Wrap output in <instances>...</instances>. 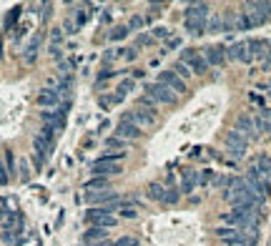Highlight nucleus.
<instances>
[{
	"label": "nucleus",
	"mask_w": 271,
	"mask_h": 246,
	"mask_svg": "<svg viewBox=\"0 0 271 246\" xmlns=\"http://www.w3.org/2000/svg\"><path fill=\"white\" fill-rule=\"evenodd\" d=\"M146 96L156 103V106H173L176 101H178V96L173 93V91H168L163 83H158V80H153V83H148L146 86Z\"/></svg>",
	"instance_id": "1"
},
{
	"label": "nucleus",
	"mask_w": 271,
	"mask_h": 246,
	"mask_svg": "<svg viewBox=\"0 0 271 246\" xmlns=\"http://www.w3.org/2000/svg\"><path fill=\"white\" fill-rule=\"evenodd\" d=\"M223 148H226V153H229L231 158H236V161H239V158H244V156H246L249 141H246L239 131H234V128H231V131L226 133V138H223Z\"/></svg>",
	"instance_id": "2"
},
{
	"label": "nucleus",
	"mask_w": 271,
	"mask_h": 246,
	"mask_svg": "<svg viewBox=\"0 0 271 246\" xmlns=\"http://www.w3.org/2000/svg\"><path fill=\"white\" fill-rule=\"evenodd\" d=\"M181 63H186L194 75H206L208 73V63L203 58L201 48H184L181 51Z\"/></svg>",
	"instance_id": "3"
},
{
	"label": "nucleus",
	"mask_w": 271,
	"mask_h": 246,
	"mask_svg": "<svg viewBox=\"0 0 271 246\" xmlns=\"http://www.w3.org/2000/svg\"><path fill=\"white\" fill-rule=\"evenodd\" d=\"M85 221L91 224V226H96V229H116L118 226V219L116 216H108L103 209H98V206H91L88 209V214H85Z\"/></svg>",
	"instance_id": "4"
},
{
	"label": "nucleus",
	"mask_w": 271,
	"mask_h": 246,
	"mask_svg": "<svg viewBox=\"0 0 271 246\" xmlns=\"http://www.w3.org/2000/svg\"><path fill=\"white\" fill-rule=\"evenodd\" d=\"M244 8H246V18H249L251 28L266 23L271 15V3H259V0H256V3H246Z\"/></svg>",
	"instance_id": "5"
},
{
	"label": "nucleus",
	"mask_w": 271,
	"mask_h": 246,
	"mask_svg": "<svg viewBox=\"0 0 271 246\" xmlns=\"http://www.w3.org/2000/svg\"><path fill=\"white\" fill-rule=\"evenodd\" d=\"M123 121H131L133 126H138V128L146 133L148 128H153V126H156L158 118H156V113H148V111H143V108H138V106H136V108H131V111H126V113H123Z\"/></svg>",
	"instance_id": "6"
},
{
	"label": "nucleus",
	"mask_w": 271,
	"mask_h": 246,
	"mask_svg": "<svg viewBox=\"0 0 271 246\" xmlns=\"http://www.w3.org/2000/svg\"><path fill=\"white\" fill-rule=\"evenodd\" d=\"M91 174H93L96 179H108V176H118V174H123V169H121V163H116V161L101 156L98 161H93Z\"/></svg>",
	"instance_id": "7"
},
{
	"label": "nucleus",
	"mask_w": 271,
	"mask_h": 246,
	"mask_svg": "<svg viewBox=\"0 0 271 246\" xmlns=\"http://www.w3.org/2000/svg\"><path fill=\"white\" fill-rule=\"evenodd\" d=\"M158 83H163V86H166L168 91H173L176 96H184V93L189 91V86H186V83H184V80H181V78H178V75L171 70V68H168V70H161V75H158Z\"/></svg>",
	"instance_id": "8"
},
{
	"label": "nucleus",
	"mask_w": 271,
	"mask_h": 246,
	"mask_svg": "<svg viewBox=\"0 0 271 246\" xmlns=\"http://www.w3.org/2000/svg\"><path fill=\"white\" fill-rule=\"evenodd\" d=\"M113 136H118L121 141H128V143H131V141H141V138H143V131H141L138 126H133L131 121H123V118H121L118 126H116V131H113Z\"/></svg>",
	"instance_id": "9"
},
{
	"label": "nucleus",
	"mask_w": 271,
	"mask_h": 246,
	"mask_svg": "<svg viewBox=\"0 0 271 246\" xmlns=\"http://www.w3.org/2000/svg\"><path fill=\"white\" fill-rule=\"evenodd\" d=\"M203 58H206V63H208V68L211 65H216V68H223V63H226V51L221 48V46H206V48H201Z\"/></svg>",
	"instance_id": "10"
},
{
	"label": "nucleus",
	"mask_w": 271,
	"mask_h": 246,
	"mask_svg": "<svg viewBox=\"0 0 271 246\" xmlns=\"http://www.w3.org/2000/svg\"><path fill=\"white\" fill-rule=\"evenodd\" d=\"M234 131H239V133H241L246 141H254V138H259V133H256V128H254V118H251V116H246V113H241V116L236 118Z\"/></svg>",
	"instance_id": "11"
},
{
	"label": "nucleus",
	"mask_w": 271,
	"mask_h": 246,
	"mask_svg": "<svg viewBox=\"0 0 271 246\" xmlns=\"http://www.w3.org/2000/svg\"><path fill=\"white\" fill-rule=\"evenodd\" d=\"M226 51V58L229 61H236V63H251V53H249V48H246V43H234V46H229V48H223Z\"/></svg>",
	"instance_id": "12"
},
{
	"label": "nucleus",
	"mask_w": 271,
	"mask_h": 246,
	"mask_svg": "<svg viewBox=\"0 0 271 246\" xmlns=\"http://www.w3.org/2000/svg\"><path fill=\"white\" fill-rule=\"evenodd\" d=\"M88 198V203H93V206H108V203H113V201H121V196H118V191H98V193H88L85 196Z\"/></svg>",
	"instance_id": "13"
},
{
	"label": "nucleus",
	"mask_w": 271,
	"mask_h": 246,
	"mask_svg": "<svg viewBox=\"0 0 271 246\" xmlns=\"http://www.w3.org/2000/svg\"><path fill=\"white\" fill-rule=\"evenodd\" d=\"M208 10H211L208 3H191V5H186V20H203L206 23Z\"/></svg>",
	"instance_id": "14"
},
{
	"label": "nucleus",
	"mask_w": 271,
	"mask_h": 246,
	"mask_svg": "<svg viewBox=\"0 0 271 246\" xmlns=\"http://www.w3.org/2000/svg\"><path fill=\"white\" fill-rule=\"evenodd\" d=\"M254 118V128H256V133H271V108H261L256 116H251Z\"/></svg>",
	"instance_id": "15"
},
{
	"label": "nucleus",
	"mask_w": 271,
	"mask_h": 246,
	"mask_svg": "<svg viewBox=\"0 0 271 246\" xmlns=\"http://www.w3.org/2000/svg\"><path fill=\"white\" fill-rule=\"evenodd\" d=\"M58 101H61V93H58L56 88H43V91L38 93V106L51 108V106H58Z\"/></svg>",
	"instance_id": "16"
},
{
	"label": "nucleus",
	"mask_w": 271,
	"mask_h": 246,
	"mask_svg": "<svg viewBox=\"0 0 271 246\" xmlns=\"http://www.w3.org/2000/svg\"><path fill=\"white\" fill-rule=\"evenodd\" d=\"M246 48L251 53V58H259V61H266L269 56V46L264 40H246Z\"/></svg>",
	"instance_id": "17"
},
{
	"label": "nucleus",
	"mask_w": 271,
	"mask_h": 246,
	"mask_svg": "<svg viewBox=\"0 0 271 246\" xmlns=\"http://www.w3.org/2000/svg\"><path fill=\"white\" fill-rule=\"evenodd\" d=\"M83 241H85V246L98 244V241H108V229H96V226H91V229L83 234Z\"/></svg>",
	"instance_id": "18"
},
{
	"label": "nucleus",
	"mask_w": 271,
	"mask_h": 246,
	"mask_svg": "<svg viewBox=\"0 0 271 246\" xmlns=\"http://www.w3.org/2000/svg\"><path fill=\"white\" fill-rule=\"evenodd\" d=\"M108 188H111L108 179H96V176L83 184V191H88V193H98V191H108Z\"/></svg>",
	"instance_id": "19"
},
{
	"label": "nucleus",
	"mask_w": 271,
	"mask_h": 246,
	"mask_svg": "<svg viewBox=\"0 0 271 246\" xmlns=\"http://www.w3.org/2000/svg\"><path fill=\"white\" fill-rule=\"evenodd\" d=\"M223 244L226 246H254L256 241L254 239H249L246 234H241V231H234L229 239H223Z\"/></svg>",
	"instance_id": "20"
},
{
	"label": "nucleus",
	"mask_w": 271,
	"mask_h": 246,
	"mask_svg": "<svg viewBox=\"0 0 271 246\" xmlns=\"http://www.w3.org/2000/svg\"><path fill=\"white\" fill-rule=\"evenodd\" d=\"M196 186H199V174H196V171H186V174H184V186H181V193H191Z\"/></svg>",
	"instance_id": "21"
},
{
	"label": "nucleus",
	"mask_w": 271,
	"mask_h": 246,
	"mask_svg": "<svg viewBox=\"0 0 271 246\" xmlns=\"http://www.w3.org/2000/svg\"><path fill=\"white\" fill-rule=\"evenodd\" d=\"M40 40H43V35L38 33L30 43H28V48H25V63H33L35 61V56H38V48H40Z\"/></svg>",
	"instance_id": "22"
},
{
	"label": "nucleus",
	"mask_w": 271,
	"mask_h": 246,
	"mask_svg": "<svg viewBox=\"0 0 271 246\" xmlns=\"http://www.w3.org/2000/svg\"><path fill=\"white\" fill-rule=\"evenodd\" d=\"M254 169H256V171L266 179V181L271 179V158H269V156H259V158H256V163H254Z\"/></svg>",
	"instance_id": "23"
},
{
	"label": "nucleus",
	"mask_w": 271,
	"mask_h": 246,
	"mask_svg": "<svg viewBox=\"0 0 271 246\" xmlns=\"http://www.w3.org/2000/svg\"><path fill=\"white\" fill-rule=\"evenodd\" d=\"M186 33L194 35V38H199L201 33H206V23L203 20H186Z\"/></svg>",
	"instance_id": "24"
},
{
	"label": "nucleus",
	"mask_w": 271,
	"mask_h": 246,
	"mask_svg": "<svg viewBox=\"0 0 271 246\" xmlns=\"http://www.w3.org/2000/svg\"><path fill=\"white\" fill-rule=\"evenodd\" d=\"M178 198H181V191L176 188V186H168L166 191H163V198H161V203H178Z\"/></svg>",
	"instance_id": "25"
},
{
	"label": "nucleus",
	"mask_w": 271,
	"mask_h": 246,
	"mask_svg": "<svg viewBox=\"0 0 271 246\" xmlns=\"http://www.w3.org/2000/svg\"><path fill=\"white\" fill-rule=\"evenodd\" d=\"M171 70H173V73H176V75H178V78H181L184 83H186V80H189V78L194 75V73H191V68H189L186 63H181V61L173 63V68H171Z\"/></svg>",
	"instance_id": "26"
},
{
	"label": "nucleus",
	"mask_w": 271,
	"mask_h": 246,
	"mask_svg": "<svg viewBox=\"0 0 271 246\" xmlns=\"http://www.w3.org/2000/svg\"><path fill=\"white\" fill-rule=\"evenodd\" d=\"M163 186L158 184V181H153V184H148V188H146V193H148V198H153V201H161L163 198Z\"/></svg>",
	"instance_id": "27"
},
{
	"label": "nucleus",
	"mask_w": 271,
	"mask_h": 246,
	"mask_svg": "<svg viewBox=\"0 0 271 246\" xmlns=\"http://www.w3.org/2000/svg\"><path fill=\"white\" fill-rule=\"evenodd\" d=\"M206 30H208V33H221V30H223V18H221V15H213V18H208V23H206Z\"/></svg>",
	"instance_id": "28"
},
{
	"label": "nucleus",
	"mask_w": 271,
	"mask_h": 246,
	"mask_svg": "<svg viewBox=\"0 0 271 246\" xmlns=\"http://www.w3.org/2000/svg\"><path fill=\"white\" fill-rule=\"evenodd\" d=\"M138 108H143V111H148V113H156V111H158V106H156L148 96H141V98H138Z\"/></svg>",
	"instance_id": "29"
},
{
	"label": "nucleus",
	"mask_w": 271,
	"mask_h": 246,
	"mask_svg": "<svg viewBox=\"0 0 271 246\" xmlns=\"http://www.w3.org/2000/svg\"><path fill=\"white\" fill-rule=\"evenodd\" d=\"M118 214L126 216V219H136V216H138V209H136V203H121Z\"/></svg>",
	"instance_id": "30"
},
{
	"label": "nucleus",
	"mask_w": 271,
	"mask_h": 246,
	"mask_svg": "<svg viewBox=\"0 0 271 246\" xmlns=\"http://www.w3.org/2000/svg\"><path fill=\"white\" fill-rule=\"evenodd\" d=\"M126 35H128V25H118L111 30V40H123Z\"/></svg>",
	"instance_id": "31"
},
{
	"label": "nucleus",
	"mask_w": 271,
	"mask_h": 246,
	"mask_svg": "<svg viewBox=\"0 0 271 246\" xmlns=\"http://www.w3.org/2000/svg\"><path fill=\"white\" fill-rule=\"evenodd\" d=\"M106 146H108V148H121V151H123V148H128V141H121L118 136H111V138L106 141Z\"/></svg>",
	"instance_id": "32"
},
{
	"label": "nucleus",
	"mask_w": 271,
	"mask_h": 246,
	"mask_svg": "<svg viewBox=\"0 0 271 246\" xmlns=\"http://www.w3.org/2000/svg\"><path fill=\"white\" fill-rule=\"evenodd\" d=\"M133 88H136V80L133 78H126V80H121L118 93H121V96H126V93H128V91H133Z\"/></svg>",
	"instance_id": "33"
},
{
	"label": "nucleus",
	"mask_w": 271,
	"mask_h": 246,
	"mask_svg": "<svg viewBox=\"0 0 271 246\" xmlns=\"http://www.w3.org/2000/svg\"><path fill=\"white\" fill-rule=\"evenodd\" d=\"M111 246H138V239H136V236H121V239H116Z\"/></svg>",
	"instance_id": "34"
},
{
	"label": "nucleus",
	"mask_w": 271,
	"mask_h": 246,
	"mask_svg": "<svg viewBox=\"0 0 271 246\" xmlns=\"http://www.w3.org/2000/svg\"><path fill=\"white\" fill-rule=\"evenodd\" d=\"M151 33H153V38H166V40L171 38V30H168V28H163V25H158V28H153Z\"/></svg>",
	"instance_id": "35"
},
{
	"label": "nucleus",
	"mask_w": 271,
	"mask_h": 246,
	"mask_svg": "<svg viewBox=\"0 0 271 246\" xmlns=\"http://www.w3.org/2000/svg\"><path fill=\"white\" fill-rule=\"evenodd\" d=\"M143 28V18L141 15H133L131 20H128V30H141Z\"/></svg>",
	"instance_id": "36"
},
{
	"label": "nucleus",
	"mask_w": 271,
	"mask_h": 246,
	"mask_svg": "<svg viewBox=\"0 0 271 246\" xmlns=\"http://www.w3.org/2000/svg\"><path fill=\"white\" fill-rule=\"evenodd\" d=\"M8 181H10V174H8V169H5L3 158H0V186H5Z\"/></svg>",
	"instance_id": "37"
},
{
	"label": "nucleus",
	"mask_w": 271,
	"mask_h": 246,
	"mask_svg": "<svg viewBox=\"0 0 271 246\" xmlns=\"http://www.w3.org/2000/svg\"><path fill=\"white\" fill-rule=\"evenodd\" d=\"M18 15H20V5H18V8H13V13H10V15H8V20H5V25L10 28V23H15V20H18Z\"/></svg>",
	"instance_id": "38"
},
{
	"label": "nucleus",
	"mask_w": 271,
	"mask_h": 246,
	"mask_svg": "<svg viewBox=\"0 0 271 246\" xmlns=\"http://www.w3.org/2000/svg\"><path fill=\"white\" fill-rule=\"evenodd\" d=\"M166 48H168V51H173V48H181V40H178L176 35H171V38L166 40Z\"/></svg>",
	"instance_id": "39"
},
{
	"label": "nucleus",
	"mask_w": 271,
	"mask_h": 246,
	"mask_svg": "<svg viewBox=\"0 0 271 246\" xmlns=\"http://www.w3.org/2000/svg\"><path fill=\"white\" fill-rule=\"evenodd\" d=\"M148 43H151V38H148L146 33H141V35L136 38V48H141V46H148Z\"/></svg>",
	"instance_id": "40"
},
{
	"label": "nucleus",
	"mask_w": 271,
	"mask_h": 246,
	"mask_svg": "<svg viewBox=\"0 0 271 246\" xmlns=\"http://www.w3.org/2000/svg\"><path fill=\"white\" fill-rule=\"evenodd\" d=\"M28 176H30V169H28V163L23 161V163H20V179H23V181H28Z\"/></svg>",
	"instance_id": "41"
},
{
	"label": "nucleus",
	"mask_w": 271,
	"mask_h": 246,
	"mask_svg": "<svg viewBox=\"0 0 271 246\" xmlns=\"http://www.w3.org/2000/svg\"><path fill=\"white\" fill-rule=\"evenodd\" d=\"M5 158H8V171H15V161H13V153L5 151Z\"/></svg>",
	"instance_id": "42"
},
{
	"label": "nucleus",
	"mask_w": 271,
	"mask_h": 246,
	"mask_svg": "<svg viewBox=\"0 0 271 246\" xmlns=\"http://www.w3.org/2000/svg\"><path fill=\"white\" fill-rule=\"evenodd\" d=\"M226 184H229V181H226L223 176H218V179H216V186H218V188H221V186H226Z\"/></svg>",
	"instance_id": "43"
}]
</instances>
